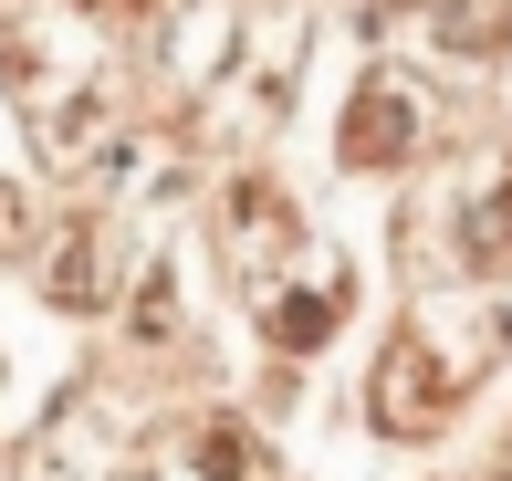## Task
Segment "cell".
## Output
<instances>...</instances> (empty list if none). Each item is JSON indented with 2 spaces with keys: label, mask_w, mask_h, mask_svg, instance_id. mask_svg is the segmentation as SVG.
<instances>
[{
  "label": "cell",
  "mask_w": 512,
  "mask_h": 481,
  "mask_svg": "<svg viewBox=\"0 0 512 481\" xmlns=\"http://www.w3.org/2000/svg\"><path fill=\"white\" fill-rule=\"evenodd\" d=\"M460 387H471V366H450L439 356V335H398L387 346V366H377V387H366V408H377V429L387 440H418V429H439L460 408Z\"/></svg>",
  "instance_id": "obj_1"
},
{
  "label": "cell",
  "mask_w": 512,
  "mask_h": 481,
  "mask_svg": "<svg viewBox=\"0 0 512 481\" xmlns=\"http://www.w3.org/2000/svg\"><path fill=\"white\" fill-rule=\"evenodd\" d=\"M220 251H230V272H241V293H272L293 272V251H304L293 199L272 189V178H241V189L220 199Z\"/></svg>",
  "instance_id": "obj_2"
},
{
  "label": "cell",
  "mask_w": 512,
  "mask_h": 481,
  "mask_svg": "<svg viewBox=\"0 0 512 481\" xmlns=\"http://www.w3.org/2000/svg\"><path fill=\"white\" fill-rule=\"evenodd\" d=\"M418 136H429V95L398 84V74H377L356 95V116L335 126V157L345 168H398V157H418Z\"/></svg>",
  "instance_id": "obj_3"
},
{
  "label": "cell",
  "mask_w": 512,
  "mask_h": 481,
  "mask_svg": "<svg viewBox=\"0 0 512 481\" xmlns=\"http://www.w3.org/2000/svg\"><path fill=\"white\" fill-rule=\"evenodd\" d=\"M168 481H272V461H262V440H251L241 419H199L189 440L168 450Z\"/></svg>",
  "instance_id": "obj_4"
},
{
  "label": "cell",
  "mask_w": 512,
  "mask_h": 481,
  "mask_svg": "<svg viewBox=\"0 0 512 481\" xmlns=\"http://www.w3.org/2000/svg\"><path fill=\"white\" fill-rule=\"evenodd\" d=\"M42 293H53V304H74V314H105V304H115V231H105V220H84V231L53 251Z\"/></svg>",
  "instance_id": "obj_5"
},
{
  "label": "cell",
  "mask_w": 512,
  "mask_h": 481,
  "mask_svg": "<svg viewBox=\"0 0 512 481\" xmlns=\"http://www.w3.org/2000/svg\"><path fill=\"white\" fill-rule=\"evenodd\" d=\"M262 325H272V346H283V356H304V346H324V335L345 325V272H335V283H324V272H314V283L272 293V314H262Z\"/></svg>",
  "instance_id": "obj_6"
},
{
  "label": "cell",
  "mask_w": 512,
  "mask_h": 481,
  "mask_svg": "<svg viewBox=\"0 0 512 481\" xmlns=\"http://www.w3.org/2000/svg\"><path fill=\"white\" fill-rule=\"evenodd\" d=\"M460 262H471V272L512 262V168H492L471 199H460Z\"/></svg>",
  "instance_id": "obj_7"
},
{
  "label": "cell",
  "mask_w": 512,
  "mask_h": 481,
  "mask_svg": "<svg viewBox=\"0 0 512 481\" xmlns=\"http://www.w3.org/2000/svg\"><path fill=\"white\" fill-rule=\"evenodd\" d=\"M418 11L439 21L450 53H492V42H512V0H418Z\"/></svg>",
  "instance_id": "obj_8"
}]
</instances>
